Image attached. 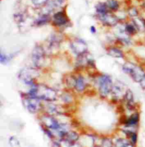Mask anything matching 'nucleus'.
I'll return each mask as SVG.
<instances>
[{"mask_svg":"<svg viewBox=\"0 0 145 147\" xmlns=\"http://www.w3.org/2000/svg\"><path fill=\"white\" fill-rule=\"evenodd\" d=\"M30 94L32 97H36V98L43 99V100L53 101L55 100L56 97V93L53 90L43 87V88H39V87H35L33 88L30 92Z\"/></svg>","mask_w":145,"mask_h":147,"instance_id":"obj_1","label":"nucleus"},{"mask_svg":"<svg viewBox=\"0 0 145 147\" xmlns=\"http://www.w3.org/2000/svg\"><path fill=\"white\" fill-rule=\"evenodd\" d=\"M123 70L125 73L130 75L133 80L137 82H141L145 76L144 73L142 70L138 67H136L132 64L127 63L123 66Z\"/></svg>","mask_w":145,"mask_h":147,"instance_id":"obj_2","label":"nucleus"},{"mask_svg":"<svg viewBox=\"0 0 145 147\" xmlns=\"http://www.w3.org/2000/svg\"><path fill=\"white\" fill-rule=\"evenodd\" d=\"M112 89V81L109 76H103L100 80V92L103 96L107 95Z\"/></svg>","mask_w":145,"mask_h":147,"instance_id":"obj_3","label":"nucleus"},{"mask_svg":"<svg viewBox=\"0 0 145 147\" xmlns=\"http://www.w3.org/2000/svg\"><path fill=\"white\" fill-rule=\"evenodd\" d=\"M27 107L30 112H36L39 107V102L38 101V98L32 97L27 100Z\"/></svg>","mask_w":145,"mask_h":147,"instance_id":"obj_4","label":"nucleus"},{"mask_svg":"<svg viewBox=\"0 0 145 147\" xmlns=\"http://www.w3.org/2000/svg\"><path fill=\"white\" fill-rule=\"evenodd\" d=\"M101 20H103L106 24L109 25H114L117 22V20L114 16H111V15H107L106 13L101 14Z\"/></svg>","mask_w":145,"mask_h":147,"instance_id":"obj_5","label":"nucleus"},{"mask_svg":"<svg viewBox=\"0 0 145 147\" xmlns=\"http://www.w3.org/2000/svg\"><path fill=\"white\" fill-rule=\"evenodd\" d=\"M54 21L55 23L57 25H63L67 22L66 18L64 16L62 12H59L54 16Z\"/></svg>","mask_w":145,"mask_h":147,"instance_id":"obj_6","label":"nucleus"},{"mask_svg":"<svg viewBox=\"0 0 145 147\" xmlns=\"http://www.w3.org/2000/svg\"><path fill=\"white\" fill-rule=\"evenodd\" d=\"M113 93L114 94V95L117 97H120L122 96H125L126 92H123V87L121 86L120 85H115L113 88Z\"/></svg>","mask_w":145,"mask_h":147,"instance_id":"obj_7","label":"nucleus"},{"mask_svg":"<svg viewBox=\"0 0 145 147\" xmlns=\"http://www.w3.org/2000/svg\"><path fill=\"white\" fill-rule=\"evenodd\" d=\"M108 4L104 3H99L96 6V10L99 14H105L107 12Z\"/></svg>","mask_w":145,"mask_h":147,"instance_id":"obj_8","label":"nucleus"},{"mask_svg":"<svg viewBox=\"0 0 145 147\" xmlns=\"http://www.w3.org/2000/svg\"><path fill=\"white\" fill-rule=\"evenodd\" d=\"M85 88V83L84 80L82 78H79L78 80L76 82V88H77V90L82 91Z\"/></svg>","mask_w":145,"mask_h":147,"instance_id":"obj_9","label":"nucleus"},{"mask_svg":"<svg viewBox=\"0 0 145 147\" xmlns=\"http://www.w3.org/2000/svg\"><path fill=\"white\" fill-rule=\"evenodd\" d=\"M109 54L111 55L112 56L116 57V58H121V57L123 56V55H122V52H121L120 51L118 50V49H111V50L109 51Z\"/></svg>","mask_w":145,"mask_h":147,"instance_id":"obj_10","label":"nucleus"},{"mask_svg":"<svg viewBox=\"0 0 145 147\" xmlns=\"http://www.w3.org/2000/svg\"><path fill=\"white\" fill-rule=\"evenodd\" d=\"M108 6L110 7V9L113 10H116L118 8V3L116 1V0H109L107 3Z\"/></svg>","mask_w":145,"mask_h":147,"instance_id":"obj_11","label":"nucleus"},{"mask_svg":"<svg viewBox=\"0 0 145 147\" xmlns=\"http://www.w3.org/2000/svg\"><path fill=\"white\" fill-rule=\"evenodd\" d=\"M139 120V116L138 114H136V115H134L130 119V120L128 121V125H134L136 123H137V121Z\"/></svg>","mask_w":145,"mask_h":147,"instance_id":"obj_12","label":"nucleus"},{"mask_svg":"<svg viewBox=\"0 0 145 147\" xmlns=\"http://www.w3.org/2000/svg\"><path fill=\"white\" fill-rule=\"evenodd\" d=\"M116 145L120 146H130V143L127 140L120 139L117 141V142H116Z\"/></svg>","mask_w":145,"mask_h":147,"instance_id":"obj_13","label":"nucleus"},{"mask_svg":"<svg viewBox=\"0 0 145 147\" xmlns=\"http://www.w3.org/2000/svg\"><path fill=\"white\" fill-rule=\"evenodd\" d=\"M125 30H126V31L129 34H133L135 33V28H134L132 25H128V26H127Z\"/></svg>","mask_w":145,"mask_h":147,"instance_id":"obj_14","label":"nucleus"},{"mask_svg":"<svg viewBox=\"0 0 145 147\" xmlns=\"http://www.w3.org/2000/svg\"><path fill=\"white\" fill-rule=\"evenodd\" d=\"M32 1L33 2V4H37V5H40V4H44V3H45L48 0H32Z\"/></svg>","mask_w":145,"mask_h":147,"instance_id":"obj_15","label":"nucleus"},{"mask_svg":"<svg viewBox=\"0 0 145 147\" xmlns=\"http://www.w3.org/2000/svg\"><path fill=\"white\" fill-rule=\"evenodd\" d=\"M131 137H132V141L133 144H135L136 142H137V135H136V134H134V133H133V134L131 135Z\"/></svg>","mask_w":145,"mask_h":147,"instance_id":"obj_16","label":"nucleus"},{"mask_svg":"<svg viewBox=\"0 0 145 147\" xmlns=\"http://www.w3.org/2000/svg\"><path fill=\"white\" fill-rule=\"evenodd\" d=\"M140 84H141V86L144 89H145V76L144 77V78L142 80L141 82H140Z\"/></svg>","mask_w":145,"mask_h":147,"instance_id":"obj_17","label":"nucleus"},{"mask_svg":"<svg viewBox=\"0 0 145 147\" xmlns=\"http://www.w3.org/2000/svg\"><path fill=\"white\" fill-rule=\"evenodd\" d=\"M91 31H92L93 33H95V32H96L95 28H94V26H92V27H91Z\"/></svg>","mask_w":145,"mask_h":147,"instance_id":"obj_18","label":"nucleus"}]
</instances>
